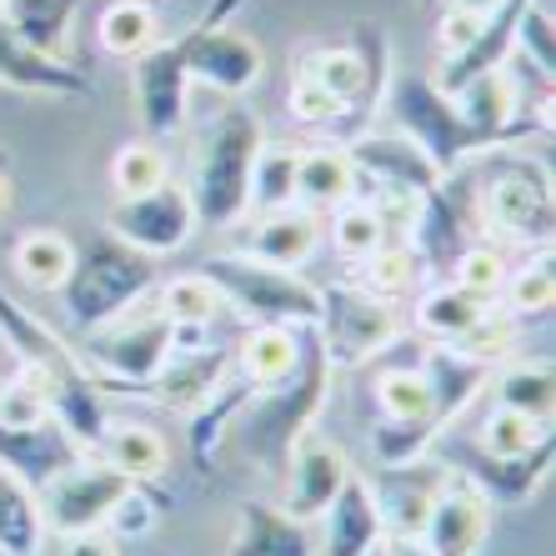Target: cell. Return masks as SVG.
Masks as SVG:
<instances>
[{
    "label": "cell",
    "mask_w": 556,
    "mask_h": 556,
    "mask_svg": "<svg viewBox=\"0 0 556 556\" xmlns=\"http://www.w3.org/2000/svg\"><path fill=\"white\" fill-rule=\"evenodd\" d=\"M226 556H321L316 527L286 517L276 502H241Z\"/></svg>",
    "instance_id": "obj_20"
},
{
    "label": "cell",
    "mask_w": 556,
    "mask_h": 556,
    "mask_svg": "<svg viewBox=\"0 0 556 556\" xmlns=\"http://www.w3.org/2000/svg\"><path fill=\"white\" fill-rule=\"evenodd\" d=\"M452 5H462V11H471V15H492L502 0H452Z\"/></svg>",
    "instance_id": "obj_51"
},
{
    "label": "cell",
    "mask_w": 556,
    "mask_h": 556,
    "mask_svg": "<svg viewBox=\"0 0 556 556\" xmlns=\"http://www.w3.org/2000/svg\"><path fill=\"white\" fill-rule=\"evenodd\" d=\"M517 341H521V321L511 316V311H502V301H496L486 316H481L471 331H466L456 346H446V351H456L462 362H477V366H502L511 351H517Z\"/></svg>",
    "instance_id": "obj_40"
},
{
    "label": "cell",
    "mask_w": 556,
    "mask_h": 556,
    "mask_svg": "<svg viewBox=\"0 0 556 556\" xmlns=\"http://www.w3.org/2000/svg\"><path fill=\"white\" fill-rule=\"evenodd\" d=\"M471 220L481 241L521 251H546L556 236V186L546 161L511 155L506 146L481 151L462 166Z\"/></svg>",
    "instance_id": "obj_1"
},
{
    "label": "cell",
    "mask_w": 556,
    "mask_h": 556,
    "mask_svg": "<svg viewBox=\"0 0 556 556\" xmlns=\"http://www.w3.org/2000/svg\"><path fill=\"white\" fill-rule=\"evenodd\" d=\"M5 21L21 36V46H30L36 55H51V61H65L76 0H5Z\"/></svg>",
    "instance_id": "obj_32"
},
{
    "label": "cell",
    "mask_w": 556,
    "mask_h": 556,
    "mask_svg": "<svg viewBox=\"0 0 556 556\" xmlns=\"http://www.w3.org/2000/svg\"><path fill=\"white\" fill-rule=\"evenodd\" d=\"M166 506H170V496H161L155 486H141V481H136V486L111 506V517H105L101 531H111L116 542H141V536H151L155 531V521H161Z\"/></svg>",
    "instance_id": "obj_44"
},
{
    "label": "cell",
    "mask_w": 556,
    "mask_h": 556,
    "mask_svg": "<svg viewBox=\"0 0 556 556\" xmlns=\"http://www.w3.org/2000/svg\"><path fill=\"white\" fill-rule=\"evenodd\" d=\"M326 402H331V362H326L316 326H301V371L276 391H256L247 412L236 416V427L247 437V452L261 466L281 471L291 446L301 441V431L316 427Z\"/></svg>",
    "instance_id": "obj_4"
},
{
    "label": "cell",
    "mask_w": 556,
    "mask_h": 556,
    "mask_svg": "<svg viewBox=\"0 0 556 556\" xmlns=\"http://www.w3.org/2000/svg\"><path fill=\"white\" fill-rule=\"evenodd\" d=\"M492 521H496L492 496L481 492L466 471L441 466L437 502H431L427 527H421V542L431 546V556H477L486 546V536H492Z\"/></svg>",
    "instance_id": "obj_14"
},
{
    "label": "cell",
    "mask_w": 556,
    "mask_h": 556,
    "mask_svg": "<svg viewBox=\"0 0 556 556\" xmlns=\"http://www.w3.org/2000/svg\"><path fill=\"white\" fill-rule=\"evenodd\" d=\"M286 111L301 121V126H316V130H351V111L337 101V96L326 91L321 80H311L296 71V80H291V91H286Z\"/></svg>",
    "instance_id": "obj_45"
},
{
    "label": "cell",
    "mask_w": 556,
    "mask_h": 556,
    "mask_svg": "<svg viewBox=\"0 0 556 556\" xmlns=\"http://www.w3.org/2000/svg\"><path fill=\"white\" fill-rule=\"evenodd\" d=\"M46 511L40 492L26 486L11 466H0V556H46Z\"/></svg>",
    "instance_id": "obj_29"
},
{
    "label": "cell",
    "mask_w": 556,
    "mask_h": 556,
    "mask_svg": "<svg viewBox=\"0 0 556 556\" xmlns=\"http://www.w3.org/2000/svg\"><path fill=\"white\" fill-rule=\"evenodd\" d=\"M186 96H191V80H186L176 40H161L146 55H136V121L146 141H166L186 126Z\"/></svg>",
    "instance_id": "obj_17"
},
{
    "label": "cell",
    "mask_w": 556,
    "mask_h": 556,
    "mask_svg": "<svg viewBox=\"0 0 556 556\" xmlns=\"http://www.w3.org/2000/svg\"><path fill=\"white\" fill-rule=\"evenodd\" d=\"M326 220L306 206H281V211H261V220L247 231L241 256L266 261L276 271H301L316 251H321Z\"/></svg>",
    "instance_id": "obj_18"
},
{
    "label": "cell",
    "mask_w": 556,
    "mask_h": 556,
    "mask_svg": "<svg viewBox=\"0 0 556 556\" xmlns=\"http://www.w3.org/2000/svg\"><path fill=\"white\" fill-rule=\"evenodd\" d=\"M546 437H552L546 427H536V421H527V416H517V412H506V406H492V412L481 416L477 446L486 456H521V452H531V446H542Z\"/></svg>",
    "instance_id": "obj_43"
},
{
    "label": "cell",
    "mask_w": 556,
    "mask_h": 556,
    "mask_svg": "<svg viewBox=\"0 0 556 556\" xmlns=\"http://www.w3.org/2000/svg\"><path fill=\"white\" fill-rule=\"evenodd\" d=\"M0 86L36 96H65V101L91 96V80L80 76L71 61H51V55H36L30 46H21V36L5 21V0H0Z\"/></svg>",
    "instance_id": "obj_21"
},
{
    "label": "cell",
    "mask_w": 556,
    "mask_h": 556,
    "mask_svg": "<svg viewBox=\"0 0 556 556\" xmlns=\"http://www.w3.org/2000/svg\"><path fill=\"white\" fill-rule=\"evenodd\" d=\"M437 486H441V466H431L427 456H421V462H406V466H381V477L371 481V496H376V506H381L387 531H396V536H421L427 511H431V502H437Z\"/></svg>",
    "instance_id": "obj_22"
},
{
    "label": "cell",
    "mask_w": 556,
    "mask_h": 556,
    "mask_svg": "<svg viewBox=\"0 0 556 556\" xmlns=\"http://www.w3.org/2000/svg\"><path fill=\"white\" fill-rule=\"evenodd\" d=\"M226 376H231V346H216L211 326H176V346L146 387V396L191 416L195 406H206L226 387Z\"/></svg>",
    "instance_id": "obj_13"
},
{
    "label": "cell",
    "mask_w": 556,
    "mask_h": 556,
    "mask_svg": "<svg viewBox=\"0 0 556 556\" xmlns=\"http://www.w3.org/2000/svg\"><path fill=\"white\" fill-rule=\"evenodd\" d=\"M76 456H91V452H80L76 441L65 437L61 421H40V427H26V431H11V427H0V466H11L15 477L26 481V486H46V481L61 471V466H71Z\"/></svg>",
    "instance_id": "obj_25"
},
{
    "label": "cell",
    "mask_w": 556,
    "mask_h": 556,
    "mask_svg": "<svg viewBox=\"0 0 556 556\" xmlns=\"http://www.w3.org/2000/svg\"><path fill=\"white\" fill-rule=\"evenodd\" d=\"M321 552L326 556H366L381 536H387V521H381V506L371 496V481L351 471L346 486L337 492V502L326 506L321 517Z\"/></svg>",
    "instance_id": "obj_24"
},
{
    "label": "cell",
    "mask_w": 556,
    "mask_h": 556,
    "mask_svg": "<svg viewBox=\"0 0 556 556\" xmlns=\"http://www.w3.org/2000/svg\"><path fill=\"white\" fill-rule=\"evenodd\" d=\"M301 371V326H241L231 341V376L251 391H276Z\"/></svg>",
    "instance_id": "obj_19"
},
{
    "label": "cell",
    "mask_w": 556,
    "mask_h": 556,
    "mask_svg": "<svg viewBox=\"0 0 556 556\" xmlns=\"http://www.w3.org/2000/svg\"><path fill=\"white\" fill-rule=\"evenodd\" d=\"M366 186V176L356 170L346 146H306L296 151V206L316 211V216H331L337 206L356 201Z\"/></svg>",
    "instance_id": "obj_23"
},
{
    "label": "cell",
    "mask_w": 556,
    "mask_h": 556,
    "mask_svg": "<svg viewBox=\"0 0 556 556\" xmlns=\"http://www.w3.org/2000/svg\"><path fill=\"white\" fill-rule=\"evenodd\" d=\"M511 51H521V61L531 65V76L542 80V91H552V80H556V15L546 0H527Z\"/></svg>",
    "instance_id": "obj_41"
},
{
    "label": "cell",
    "mask_w": 556,
    "mask_h": 556,
    "mask_svg": "<svg viewBox=\"0 0 556 556\" xmlns=\"http://www.w3.org/2000/svg\"><path fill=\"white\" fill-rule=\"evenodd\" d=\"M366 556H381V542H376V546H371V552H366Z\"/></svg>",
    "instance_id": "obj_52"
},
{
    "label": "cell",
    "mask_w": 556,
    "mask_h": 556,
    "mask_svg": "<svg viewBox=\"0 0 556 556\" xmlns=\"http://www.w3.org/2000/svg\"><path fill=\"white\" fill-rule=\"evenodd\" d=\"M170 181V166H166V151L161 141H126L116 155H111V186H116L121 201L130 195H146V191H161Z\"/></svg>",
    "instance_id": "obj_38"
},
{
    "label": "cell",
    "mask_w": 556,
    "mask_h": 556,
    "mask_svg": "<svg viewBox=\"0 0 556 556\" xmlns=\"http://www.w3.org/2000/svg\"><path fill=\"white\" fill-rule=\"evenodd\" d=\"M381 556H431V546L421 542V536H396V531H387V536H381Z\"/></svg>",
    "instance_id": "obj_49"
},
{
    "label": "cell",
    "mask_w": 556,
    "mask_h": 556,
    "mask_svg": "<svg viewBox=\"0 0 556 556\" xmlns=\"http://www.w3.org/2000/svg\"><path fill=\"white\" fill-rule=\"evenodd\" d=\"M421 5H437V0H421Z\"/></svg>",
    "instance_id": "obj_53"
},
{
    "label": "cell",
    "mask_w": 556,
    "mask_h": 556,
    "mask_svg": "<svg viewBox=\"0 0 556 556\" xmlns=\"http://www.w3.org/2000/svg\"><path fill=\"white\" fill-rule=\"evenodd\" d=\"M351 281L366 286L371 296L402 301V296H412V291H421L431 276H427V261L416 256L412 241H387L376 256H366L362 266H356V276H351Z\"/></svg>",
    "instance_id": "obj_34"
},
{
    "label": "cell",
    "mask_w": 556,
    "mask_h": 556,
    "mask_svg": "<svg viewBox=\"0 0 556 556\" xmlns=\"http://www.w3.org/2000/svg\"><path fill=\"white\" fill-rule=\"evenodd\" d=\"M506 271H511V266H506L502 247H492V241H471V247H466L462 256L452 261V271H446V281H456L462 291H471V296L496 301V296H502Z\"/></svg>",
    "instance_id": "obj_42"
},
{
    "label": "cell",
    "mask_w": 556,
    "mask_h": 556,
    "mask_svg": "<svg viewBox=\"0 0 556 556\" xmlns=\"http://www.w3.org/2000/svg\"><path fill=\"white\" fill-rule=\"evenodd\" d=\"M316 337L331 366H366L387 356L406 337L402 306L387 296H371L356 281L321 286V316H316Z\"/></svg>",
    "instance_id": "obj_8"
},
{
    "label": "cell",
    "mask_w": 556,
    "mask_h": 556,
    "mask_svg": "<svg viewBox=\"0 0 556 556\" xmlns=\"http://www.w3.org/2000/svg\"><path fill=\"white\" fill-rule=\"evenodd\" d=\"M266 146V130L251 105H226L195 151V220L211 231H236L251 216V170Z\"/></svg>",
    "instance_id": "obj_3"
},
{
    "label": "cell",
    "mask_w": 556,
    "mask_h": 556,
    "mask_svg": "<svg viewBox=\"0 0 556 556\" xmlns=\"http://www.w3.org/2000/svg\"><path fill=\"white\" fill-rule=\"evenodd\" d=\"M155 311L176 326H211L220 311H226V301H220V291L201 271H186V276H170V281L161 286Z\"/></svg>",
    "instance_id": "obj_37"
},
{
    "label": "cell",
    "mask_w": 556,
    "mask_h": 556,
    "mask_svg": "<svg viewBox=\"0 0 556 556\" xmlns=\"http://www.w3.org/2000/svg\"><path fill=\"white\" fill-rule=\"evenodd\" d=\"M351 161L362 176H371L376 186H396V191H412V195H427L431 186L441 181L431 161L406 141L402 130H391V136H362L356 146H346Z\"/></svg>",
    "instance_id": "obj_26"
},
{
    "label": "cell",
    "mask_w": 556,
    "mask_h": 556,
    "mask_svg": "<svg viewBox=\"0 0 556 556\" xmlns=\"http://www.w3.org/2000/svg\"><path fill=\"white\" fill-rule=\"evenodd\" d=\"M0 337L15 351L21 371H30L51 402V416L65 427V437L76 441L80 452H96L101 431L111 427V402L96 387L91 366L80 362V351H71L61 341V331H51V321L30 316L21 301H11L0 291Z\"/></svg>",
    "instance_id": "obj_2"
},
{
    "label": "cell",
    "mask_w": 556,
    "mask_h": 556,
    "mask_svg": "<svg viewBox=\"0 0 556 556\" xmlns=\"http://www.w3.org/2000/svg\"><path fill=\"white\" fill-rule=\"evenodd\" d=\"M151 281H155V261L130 251L111 231H101L91 247H76V266H71V276L61 286L65 321L76 331H101V326L121 321L151 291Z\"/></svg>",
    "instance_id": "obj_5"
},
{
    "label": "cell",
    "mask_w": 556,
    "mask_h": 556,
    "mask_svg": "<svg viewBox=\"0 0 556 556\" xmlns=\"http://www.w3.org/2000/svg\"><path fill=\"white\" fill-rule=\"evenodd\" d=\"M170 346H176V321H166L161 311L136 316V321H111L101 331H86V356L96 387L111 396H146V387L155 381V371L166 366Z\"/></svg>",
    "instance_id": "obj_10"
},
{
    "label": "cell",
    "mask_w": 556,
    "mask_h": 556,
    "mask_svg": "<svg viewBox=\"0 0 556 556\" xmlns=\"http://www.w3.org/2000/svg\"><path fill=\"white\" fill-rule=\"evenodd\" d=\"M71 266H76V241L65 231L36 226V231H21L11 241V271H15V281H26L30 291H61Z\"/></svg>",
    "instance_id": "obj_30"
},
{
    "label": "cell",
    "mask_w": 556,
    "mask_h": 556,
    "mask_svg": "<svg viewBox=\"0 0 556 556\" xmlns=\"http://www.w3.org/2000/svg\"><path fill=\"white\" fill-rule=\"evenodd\" d=\"M296 206V151L266 141L251 170V211H281Z\"/></svg>",
    "instance_id": "obj_39"
},
{
    "label": "cell",
    "mask_w": 556,
    "mask_h": 556,
    "mask_svg": "<svg viewBox=\"0 0 556 556\" xmlns=\"http://www.w3.org/2000/svg\"><path fill=\"white\" fill-rule=\"evenodd\" d=\"M40 421H51V402H46V391L30 371H15L0 381V427L11 431H26V427H40Z\"/></svg>",
    "instance_id": "obj_46"
},
{
    "label": "cell",
    "mask_w": 556,
    "mask_h": 556,
    "mask_svg": "<svg viewBox=\"0 0 556 556\" xmlns=\"http://www.w3.org/2000/svg\"><path fill=\"white\" fill-rule=\"evenodd\" d=\"M136 481H126L116 466H105L101 456H76L61 466L46 486H40V511H46V531L55 536H76V531H101L111 506L130 492Z\"/></svg>",
    "instance_id": "obj_11"
},
{
    "label": "cell",
    "mask_w": 556,
    "mask_h": 556,
    "mask_svg": "<svg viewBox=\"0 0 556 556\" xmlns=\"http://www.w3.org/2000/svg\"><path fill=\"white\" fill-rule=\"evenodd\" d=\"M441 466H456V471H466V477L477 481L481 492L492 496V506H521L531 502V496L542 492V481L552 477L556 466V441L546 437L542 446H531V452L521 456H486L477 446V441H456L446 446V462Z\"/></svg>",
    "instance_id": "obj_16"
},
{
    "label": "cell",
    "mask_w": 556,
    "mask_h": 556,
    "mask_svg": "<svg viewBox=\"0 0 556 556\" xmlns=\"http://www.w3.org/2000/svg\"><path fill=\"white\" fill-rule=\"evenodd\" d=\"M502 311H511L517 321H536V316H552L556 306V271H552V247L531 251L517 271H506L502 281Z\"/></svg>",
    "instance_id": "obj_35"
},
{
    "label": "cell",
    "mask_w": 556,
    "mask_h": 556,
    "mask_svg": "<svg viewBox=\"0 0 556 556\" xmlns=\"http://www.w3.org/2000/svg\"><path fill=\"white\" fill-rule=\"evenodd\" d=\"M481 26H486V15H471V11H462V5H446V11H441V21H437V51H441V61L462 55L466 46L477 40Z\"/></svg>",
    "instance_id": "obj_47"
},
{
    "label": "cell",
    "mask_w": 556,
    "mask_h": 556,
    "mask_svg": "<svg viewBox=\"0 0 556 556\" xmlns=\"http://www.w3.org/2000/svg\"><path fill=\"white\" fill-rule=\"evenodd\" d=\"M195 226H201V220H195V201H191V191L176 181H166L161 191L116 201V206L105 211V231L151 261L181 251L195 236Z\"/></svg>",
    "instance_id": "obj_12"
},
{
    "label": "cell",
    "mask_w": 556,
    "mask_h": 556,
    "mask_svg": "<svg viewBox=\"0 0 556 556\" xmlns=\"http://www.w3.org/2000/svg\"><path fill=\"white\" fill-rule=\"evenodd\" d=\"M15 206V181H11V170H0V216Z\"/></svg>",
    "instance_id": "obj_50"
},
{
    "label": "cell",
    "mask_w": 556,
    "mask_h": 556,
    "mask_svg": "<svg viewBox=\"0 0 556 556\" xmlns=\"http://www.w3.org/2000/svg\"><path fill=\"white\" fill-rule=\"evenodd\" d=\"M96 40H101L105 55L136 61L151 46H161V15H155L151 0H111L96 21Z\"/></svg>",
    "instance_id": "obj_33"
},
{
    "label": "cell",
    "mask_w": 556,
    "mask_h": 556,
    "mask_svg": "<svg viewBox=\"0 0 556 556\" xmlns=\"http://www.w3.org/2000/svg\"><path fill=\"white\" fill-rule=\"evenodd\" d=\"M91 456H101L105 466H116L126 481L155 486L170 466V441H166V431L151 427V421H111Z\"/></svg>",
    "instance_id": "obj_27"
},
{
    "label": "cell",
    "mask_w": 556,
    "mask_h": 556,
    "mask_svg": "<svg viewBox=\"0 0 556 556\" xmlns=\"http://www.w3.org/2000/svg\"><path fill=\"white\" fill-rule=\"evenodd\" d=\"M236 11H241V0H216V11L201 15L186 36H176L186 80H191V86H206V91H216V96H231V101L256 91L261 76H266L261 40L226 26Z\"/></svg>",
    "instance_id": "obj_9"
},
{
    "label": "cell",
    "mask_w": 556,
    "mask_h": 556,
    "mask_svg": "<svg viewBox=\"0 0 556 556\" xmlns=\"http://www.w3.org/2000/svg\"><path fill=\"white\" fill-rule=\"evenodd\" d=\"M346 477L351 462L337 441H326L316 427L301 431V441L291 446V456L281 466V511L316 527L326 517V506L337 502V492L346 486Z\"/></svg>",
    "instance_id": "obj_15"
},
{
    "label": "cell",
    "mask_w": 556,
    "mask_h": 556,
    "mask_svg": "<svg viewBox=\"0 0 556 556\" xmlns=\"http://www.w3.org/2000/svg\"><path fill=\"white\" fill-rule=\"evenodd\" d=\"M55 556H121V542L111 531H76V536H61Z\"/></svg>",
    "instance_id": "obj_48"
},
{
    "label": "cell",
    "mask_w": 556,
    "mask_h": 556,
    "mask_svg": "<svg viewBox=\"0 0 556 556\" xmlns=\"http://www.w3.org/2000/svg\"><path fill=\"white\" fill-rule=\"evenodd\" d=\"M201 276L220 291V301L247 326H316L321 316V286L301 271H276L266 261L241 251H220L201 261Z\"/></svg>",
    "instance_id": "obj_6"
},
{
    "label": "cell",
    "mask_w": 556,
    "mask_h": 556,
    "mask_svg": "<svg viewBox=\"0 0 556 556\" xmlns=\"http://www.w3.org/2000/svg\"><path fill=\"white\" fill-rule=\"evenodd\" d=\"M492 381H496V406H506V412H517V416H527V421H536V427L552 431V416H556V371H552V362L496 366Z\"/></svg>",
    "instance_id": "obj_31"
},
{
    "label": "cell",
    "mask_w": 556,
    "mask_h": 556,
    "mask_svg": "<svg viewBox=\"0 0 556 556\" xmlns=\"http://www.w3.org/2000/svg\"><path fill=\"white\" fill-rule=\"evenodd\" d=\"M387 241L391 236L371 201H346V206L331 211V247H337V256L346 261V266H362V261L376 256Z\"/></svg>",
    "instance_id": "obj_36"
},
{
    "label": "cell",
    "mask_w": 556,
    "mask_h": 556,
    "mask_svg": "<svg viewBox=\"0 0 556 556\" xmlns=\"http://www.w3.org/2000/svg\"><path fill=\"white\" fill-rule=\"evenodd\" d=\"M381 105L391 111V121H396V130H402L406 141L431 161L437 176H452L471 155H481L471 126H466L462 111H456V96H446L431 76H412V71H406V76H391V91Z\"/></svg>",
    "instance_id": "obj_7"
},
{
    "label": "cell",
    "mask_w": 556,
    "mask_h": 556,
    "mask_svg": "<svg viewBox=\"0 0 556 556\" xmlns=\"http://www.w3.org/2000/svg\"><path fill=\"white\" fill-rule=\"evenodd\" d=\"M492 306H496V301L471 296V291H462L456 281L421 286V296H416V331H421V337H431L441 351H446V346H456V341H462Z\"/></svg>",
    "instance_id": "obj_28"
}]
</instances>
